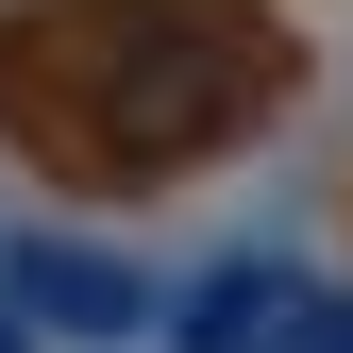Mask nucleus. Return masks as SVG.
I'll return each mask as SVG.
<instances>
[{"label":"nucleus","mask_w":353,"mask_h":353,"mask_svg":"<svg viewBox=\"0 0 353 353\" xmlns=\"http://www.w3.org/2000/svg\"><path fill=\"white\" fill-rule=\"evenodd\" d=\"M286 84V34L236 0H34L0 17V118L84 185H152L219 135H252Z\"/></svg>","instance_id":"f257e3e1"},{"label":"nucleus","mask_w":353,"mask_h":353,"mask_svg":"<svg viewBox=\"0 0 353 353\" xmlns=\"http://www.w3.org/2000/svg\"><path fill=\"white\" fill-rule=\"evenodd\" d=\"M17 303H34V320H68V336H118V320H135V270H118V252L34 236V252H17Z\"/></svg>","instance_id":"f03ea898"},{"label":"nucleus","mask_w":353,"mask_h":353,"mask_svg":"<svg viewBox=\"0 0 353 353\" xmlns=\"http://www.w3.org/2000/svg\"><path fill=\"white\" fill-rule=\"evenodd\" d=\"M303 303L270 286V270H219V286H185V353H236V336H286Z\"/></svg>","instance_id":"7ed1b4c3"},{"label":"nucleus","mask_w":353,"mask_h":353,"mask_svg":"<svg viewBox=\"0 0 353 353\" xmlns=\"http://www.w3.org/2000/svg\"><path fill=\"white\" fill-rule=\"evenodd\" d=\"M286 353H353V303H303V320H286Z\"/></svg>","instance_id":"20e7f679"},{"label":"nucleus","mask_w":353,"mask_h":353,"mask_svg":"<svg viewBox=\"0 0 353 353\" xmlns=\"http://www.w3.org/2000/svg\"><path fill=\"white\" fill-rule=\"evenodd\" d=\"M0 353H17V336H0Z\"/></svg>","instance_id":"39448f33"}]
</instances>
